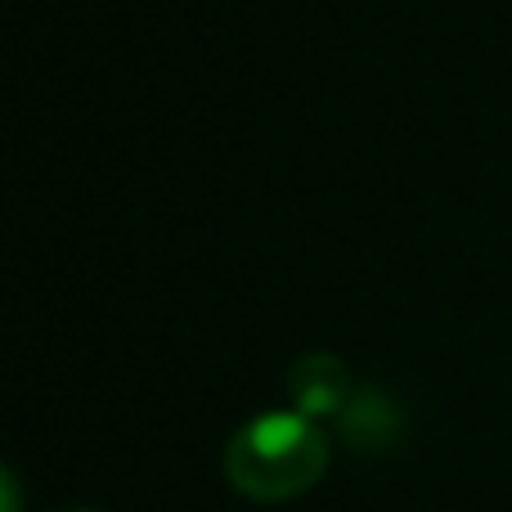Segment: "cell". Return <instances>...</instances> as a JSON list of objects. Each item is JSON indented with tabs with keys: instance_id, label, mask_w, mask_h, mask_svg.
<instances>
[{
	"instance_id": "3",
	"label": "cell",
	"mask_w": 512,
	"mask_h": 512,
	"mask_svg": "<svg viewBox=\"0 0 512 512\" xmlns=\"http://www.w3.org/2000/svg\"><path fill=\"white\" fill-rule=\"evenodd\" d=\"M337 432L342 441H351L355 450H387L400 436V409L391 405L382 391L364 387L351 396V405L337 414Z\"/></svg>"
},
{
	"instance_id": "4",
	"label": "cell",
	"mask_w": 512,
	"mask_h": 512,
	"mask_svg": "<svg viewBox=\"0 0 512 512\" xmlns=\"http://www.w3.org/2000/svg\"><path fill=\"white\" fill-rule=\"evenodd\" d=\"M0 512H23V495H18V481L9 477L5 463H0Z\"/></svg>"
},
{
	"instance_id": "5",
	"label": "cell",
	"mask_w": 512,
	"mask_h": 512,
	"mask_svg": "<svg viewBox=\"0 0 512 512\" xmlns=\"http://www.w3.org/2000/svg\"><path fill=\"white\" fill-rule=\"evenodd\" d=\"M72 512H90V508H72Z\"/></svg>"
},
{
	"instance_id": "2",
	"label": "cell",
	"mask_w": 512,
	"mask_h": 512,
	"mask_svg": "<svg viewBox=\"0 0 512 512\" xmlns=\"http://www.w3.org/2000/svg\"><path fill=\"white\" fill-rule=\"evenodd\" d=\"M355 396V382H351V369H346L337 355H301L288 373V400L297 414L306 418H337Z\"/></svg>"
},
{
	"instance_id": "1",
	"label": "cell",
	"mask_w": 512,
	"mask_h": 512,
	"mask_svg": "<svg viewBox=\"0 0 512 512\" xmlns=\"http://www.w3.org/2000/svg\"><path fill=\"white\" fill-rule=\"evenodd\" d=\"M328 436L315 418L297 409H274L243 423L225 445V477L239 495L256 504H283L297 499L324 477Z\"/></svg>"
}]
</instances>
